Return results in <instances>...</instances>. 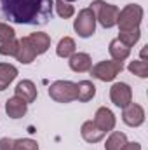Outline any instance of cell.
Listing matches in <instances>:
<instances>
[{
    "mask_svg": "<svg viewBox=\"0 0 148 150\" xmlns=\"http://www.w3.org/2000/svg\"><path fill=\"white\" fill-rule=\"evenodd\" d=\"M68 63H70V68H72L73 72H78V74L89 72L91 67H92L91 56L85 54V52H73V54L70 56V61H68Z\"/></svg>",
    "mask_w": 148,
    "mask_h": 150,
    "instance_id": "4fadbf2b",
    "label": "cell"
},
{
    "mask_svg": "<svg viewBox=\"0 0 148 150\" xmlns=\"http://www.w3.org/2000/svg\"><path fill=\"white\" fill-rule=\"evenodd\" d=\"M108 51H110L111 58H113L115 61H124V59H127V58H129L131 47H127V45H125L124 42H120L118 38H113V40L110 42Z\"/></svg>",
    "mask_w": 148,
    "mask_h": 150,
    "instance_id": "e0dca14e",
    "label": "cell"
},
{
    "mask_svg": "<svg viewBox=\"0 0 148 150\" xmlns=\"http://www.w3.org/2000/svg\"><path fill=\"white\" fill-rule=\"evenodd\" d=\"M75 52V40L72 37H65L59 40L58 47H56V54L59 58H70Z\"/></svg>",
    "mask_w": 148,
    "mask_h": 150,
    "instance_id": "d6986e66",
    "label": "cell"
},
{
    "mask_svg": "<svg viewBox=\"0 0 148 150\" xmlns=\"http://www.w3.org/2000/svg\"><path fill=\"white\" fill-rule=\"evenodd\" d=\"M122 120L131 126V127H138L145 122V110L141 105L138 103H129L127 107H124V112H122Z\"/></svg>",
    "mask_w": 148,
    "mask_h": 150,
    "instance_id": "9c48e42d",
    "label": "cell"
},
{
    "mask_svg": "<svg viewBox=\"0 0 148 150\" xmlns=\"http://www.w3.org/2000/svg\"><path fill=\"white\" fill-rule=\"evenodd\" d=\"M16 51H18V40L12 38L9 42H4L0 45V54L2 56H16Z\"/></svg>",
    "mask_w": 148,
    "mask_h": 150,
    "instance_id": "cb8c5ba5",
    "label": "cell"
},
{
    "mask_svg": "<svg viewBox=\"0 0 148 150\" xmlns=\"http://www.w3.org/2000/svg\"><path fill=\"white\" fill-rule=\"evenodd\" d=\"M0 150H38V143L32 138H2L0 140Z\"/></svg>",
    "mask_w": 148,
    "mask_h": 150,
    "instance_id": "30bf717a",
    "label": "cell"
},
{
    "mask_svg": "<svg viewBox=\"0 0 148 150\" xmlns=\"http://www.w3.org/2000/svg\"><path fill=\"white\" fill-rule=\"evenodd\" d=\"M49 96L58 103H70L77 100V86L70 80H56L49 87Z\"/></svg>",
    "mask_w": 148,
    "mask_h": 150,
    "instance_id": "5b68a950",
    "label": "cell"
},
{
    "mask_svg": "<svg viewBox=\"0 0 148 150\" xmlns=\"http://www.w3.org/2000/svg\"><path fill=\"white\" fill-rule=\"evenodd\" d=\"M125 143H127V136L120 131H113L110 134V138L106 140L105 150H120Z\"/></svg>",
    "mask_w": 148,
    "mask_h": 150,
    "instance_id": "ffe728a7",
    "label": "cell"
},
{
    "mask_svg": "<svg viewBox=\"0 0 148 150\" xmlns=\"http://www.w3.org/2000/svg\"><path fill=\"white\" fill-rule=\"evenodd\" d=\"M94 16H96V21H99V25L103 28H111L117 25V19H118V9L111 4H106L103 0H96L91 4L89 7Z\"/></svg>",
    "mask_w": 148,
    "mask_h": 150,
    "instance_id": "277c9868",
    "label": "cell"
},
{
    "mask_svg": "<svg viewBox=\"0 0 148 150\" xmlns=\"http://www.w3.org/2000/svg\"><path fill=\"white\" fill-rule=\"evenodd\" d=\"M54 7H56L59 18H65V19L72 18L75 12L73 5H70V2H65V0H54Z\"/></svg>",
    "mask_w": 148,
    "mask_h": 150,
    "instance_id": "44dd1931",
    "label": "cell"
},
{
    "mask_svg": "<svg viewBox=\"0 0 148 150\" xmlns=\"http://www.w3.org/2000/svg\"><path fill=\"white\" fill-rule=\"evenodd\" d=\"M65 2H75V0H65Z\"/></svg>",
    "mask_w": 148,
    "mask_h": 150,
    "instance_id": "4316f807",
    "label": "cell"
},
{
    "mask_svg": "<svg viewBox=\"0 0 148 150\" xmlns=\"http://www.w3.org/2000/svg\"><path fill=\"white\" fill-rule=\"evenodd\" d=\"M73 28L82 38H87L94 33V30H96V16L89 7L82 9L78 12V16H77V19L73 23Z\"/></svg>",
    "mask_w": 148,
    "mask_h": 150,
    "instance_id": "52a82bcc",
    "label": "cell"
},
{
    "mask_svg": "<svg viewBox=\"0 0 148 150\" xmlns=\"http://www.w3.org/2000/svg\"><path fill=\"white\" fill-rule=\"evenodd\" d=\"M54 0H0L4 19L18 25L42 26L52 18Z\"/></svg>",
    "mask_w": 148,
    "mask_h": 150,
    "instance_id": "6da1fadb",
    "label": "cell"
},
{
    "mask_svg": "<svg viewBox=\"0 0 148 150\" xmlns=\"http://www.w3.org/2000/svg\"><path fill=\"white\" fill-rule=\"evenodd\" d=\"M140 37H141V32H140V28H138V30H131V32H120L118 40L124 42L127 47H131V45H134V44L140 40Z\"/></svg>",
    "mask_w": 148,
    "mask_h": 150,
    "instance_id": "603a6c76",
    "label": "cell"
},
{
    "mask_svg": "<svg viewBox=\"0 0 148 150\" xmlns=\"http://www.w3.org/2000/svg\"><path fill=\"white\" fill-rule=\"evenodd\" d=\"M51 47V37L47 33H32L28 37H23L18 40V51H16V59L23 65L32 63L37 56L44 54Z\"/></svg>",
    "mask_w": 148,
    "mask_h": 150,
    "instance_id": "7a4b0ae2",
    "label": "cell"
},
{
    "mask_svg": "<svg viewBox=\"0 0 148 150\" xmlns=\"http://www.w3.org/2000/svg\"><path fill=\"white\" fill-rule=\"evenodd\" d=\"M75 86H77V100H78V101L85 103V101H91V100L94 98V94H96V86H94L92 82L82 80V82H78V84H75Z\"/></svg>",
    "mask_w": 148,
    "mask_h": 150,
    "instance_id": "2e32d148",
    "label": "cell"
},
{
    "mask_svg": "<svg viewBox=\"0 0 148 150\" xmlns=\"http://www.w3.org/2000/svg\"><path fill=\"white\" fill-rule=\"evenodd\" d=\"M16 96L21 98L23 101L26 103H32L37 100V87L32 80H21L18 86H16Z\"/></svg>",
    "mask_w": 148,
    "mask_h": 150,
    "instance_id": "5bb4252c",
    "label": "cell"
},
{
    "mask_svg": "<svg viewBox=\"0 0 148 150\" xmlns=\"http://www.w3.org/2000/svg\"><path fill=\"white\" fill-rule=\"evenodd\" d=\"M14 30L9 26V25H5V23H0V44H4V42H9V40H12L14 38Z\"/></svg>",
    "mask_w": 148,
    "mask_h": 150,
    "instance_id": "d4e9b609",
    "label": "cell"
},
{
    "mask_svg": "<svg viewBox=\"0 0 148 150\" xmlns=\"http://www.w3.org/2000/svg\"><path fill=\"white\" fill-rule=\"evenodd\" d=\"M129 72L138 75V77H141V79H147L148 77V63L147 61H141V59L131 61L129 63Z\"/></svg>",
    "mask_w": 148,
    "mask_h": 150,
    "instance_id": "7402d4cb",
    "label": "cell"
},
{
    "mask_svg": "<svg viewBox=\"0 0 148 150\" xmlns=\"http://www.w3.org/2000/svg\"><path fill=\"white\" fill-rule=\"evenodd\" d=\"M141 19H143V9H141V5L129 4L122 11H118L117 25H118L120 32H131V30H138L140 28Z\"/></svg>",
    "mask_w": 148,
    "mask_h": 150,
    "instance_id": "3957f363",
    "label": "cell"
},
{
    "mask_svg": "<svg viewBox=\"0 0 148 150\" xmlns=\"http://www.w3.org/2000/svg\"><path fill=\"white\" fill-rule=\"evenodd\" d=\"M18 68L9 63H0V91L7 89V86L16 79Z\"/></svg>",
    "mask_w": 148,
    "mask_h": 150,
    "instance_id": "ac0fdd59",
    "label": "cell"
},
{
    "mask_svg": "<svg viewBox=\"0 0 148 150\" xmlns=\"http://www.w3.org/2000/svg\"><path fill=\"white\" fill-rule=\"evenodd\" d=\"M103 133H106V131H111L113 127H115V115L111 112L110 108H106V107H101V108H98V112L94 115V120H92Z\"/></svg>",
    "mask_w": 148,
    "mask_h": 150,
    "instance_id": "8fae6325",
    "label": "cell"
},
{
    "mask_svg": "<svg viewBox=\"0 0 148 150\" xmlns=\"http://www.w3.org/2000/svg\"><path fill=\"white\" fill-rule=\"evenodd\" d=\"M110 98H111V101H113V105L124 108V107H127V105L132 101V91H131V87H129L127 84L117 82V84L111 86Z\"/></svg>",
    "mask_w": 148,
    "mask_h": 150,
    "instance_id": "ba28073f",
    "label": "cell"
},
{
    "mask_svg": "<svg viewBox=\"0 0 148 150\" xmlns=\"http://www.w3.org/2000/svg\"><path fill=\"white\" fill-rule=\"evenodd\" d=\"M26 110H28V103L23 101V100L18 98V96L9 98L7 103H5V112H7V115H9L11 119H21V117L26 113Z\"/></svg>",
    "mask_w": 148,
    "mask_h": 150,
    "instance_id": "7c38bea8",
    "label": "cell"
},
{
    "mask_svg": "<svg viewBox=\"0 0 148 150\" xmlns=\"http://www.w3.org/2000/svg\"><path fill=\"white\" fill-rule=\"evenodd\" d=\"M120 150H141V145L136 143V142H132V143H125Z\"/></svg>",
    "mask_w": 148,
    "mask_h": 150,
    "instance_id": "484cf974",
    "label": "cell"
},
{
    "mask_svg": "<svg viewBox=\"0 0 148 150\" xmlns=\"http://www.w3.org/2000/svg\"><path fill=\"white\" fill-rule=\"evenodd\" d=\"M80 133H82V138H84L85 142H89V143H98V142H101L103 136H105V133H103L92 120L84 122Z\"/></svg>",
    "mask_w": 148,
    "mask_h": 150,
    "instance_id": "9a60e30c",
    "label": "cell"
},
{
    "mask_svg": "<svg viewBox=\"0 0 148 150\" xmlns=\"http://www.w3.org/2000/svg\"><path fill=\"white\" fill-rule=\"evenodd\" d=\"M122 70H124L122 61H115V59H111V61H99L98 65L91 67V75L99 79V80H103V82H110Z\"/></svg>",
    "mask_w": 148,
    "mask_h": 150,
    "instance_id": "8992f818",
    "label": "cell"
}]
</instances>
